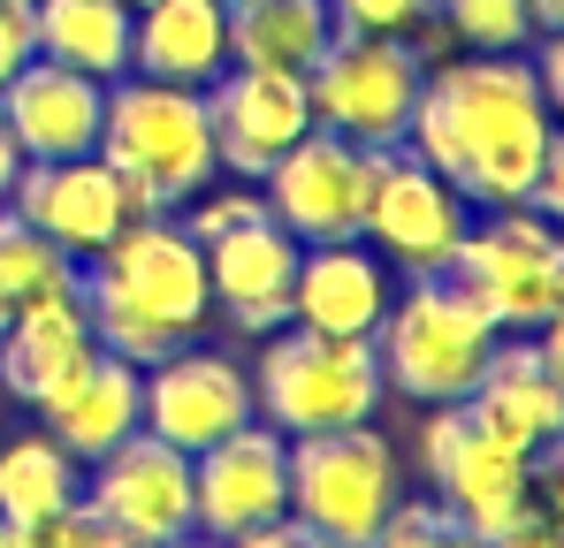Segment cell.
<instances>
[{
  "mask_svg": "<svg viewBox=\"0 0 564 548\" xmlns=\"http://www.w3.org/2000/svg\"><path fill=\"white\" fill-rule=\"evenodd\" d=\"M39 54V23H31V0H0V85Z\"/></svg>",
  "mask_w": 564,
  "mask_h": 548,
  "instance_id": "cell-31",
  "label": "cell"
},
{
  "mask_svg": "<svg viewBox=\"0 0 564 548\" xmlns=\"http://www.w3.org/2000/svg\"><path fill=\"white\" fill-rule=\"evenodd\" d=\"M69 274H77V260L62 244H46L15 206H0V313H15L23 297H39V289H54Z\"/></svg>",
  "mask_w": 564,
  "mask_h": 548,
  "instance_id": "cell-26",
  "label": "cell"
},
{
  "mask_svg": "<svg viewBox=\"0 0 564 548\" xmlns=\"http://www.w3.org/2000/svg\"><path fill=\"white\" fill-rule=\"evenodd\" d=\"M221 548H336V541H321L305 518H290V511H282V518H268V526H245V534H229Z\"/></svg>",
  "mask_w": 564,
  "mask_h": 548,
  "instance_id": "cell-32",
  "label": "cell"
},
{
  "mask_svg": "<svg viewBox=\"0 0 564 548\" xmlns=\"http://www.w3.org/2000/svg\"><path fill=\"white\" fill-rule=\"evenodd\" d=\"M550 99L534 85V62L488 54V62H451L443 77L420 85L404 145L451 183L466 206H519L550 145Z\"/></svg>",
  "mask_w": 564,
  "mask_h": 548,
  "instance_id": "cell-1",
  "label": "cell"
},
{
  "mask_svg": "<svg viewBox=\"0 0 564 548\" xmlns=\"http://www.w3.org/2000/svg\"><path fill=\"white\" fill-rule=\"evenodd\" d=\"M397 503V450L375 427H321L290 442V518H305L336 548H375Z\"/></svg>",
  "mask_w": 564,
  "mask_h": 548,
  "instance_id": "cell-6",
  "label": "cell"
},
{
  "mask_svg": "<svg viewBox=\"0 0 564 548\" xmlns=\"http://www.w3.org/2000/svg\"><path fill=\"white\" fill-rule=\"evenodd\" d=\"M443 274L496 320V336H534L564 305L557 221H542L527 206H488V221H466V237H458Z\"/></svg>",
  "mask_w": 564,
  "mask_h": 548,
  "instance_id": "cell-4",
  "label": "cell"
},
{
  "mask_svg": "<svg viewBox=\"0 0 564 548\" xmlns=\"http://www.w3.org/2000/svg\"><path fill=\"white\" fill-rule=\"evenodd\" d=\"M15 161H23V153H15V138L0 130V198H8V183H15Z\"/></svg>",
  "mask_w": 564,
  "mask_h": 548,
  "instance_id": "cell-35",
  "label": "cell"
},
{
  "mask_svg": "<svg viewBox=\"0 0 564 548\" xmlns=\"http://www.w3.org/2000/svg\"><path fill=\"white\" fill-rule=\"evenodd\" d=\"M282 511H290V442H282V427L245 419V427H229L221 442H206L191 457V518L214 541H229L245 526H268Z\"/></svg>",
  "mask_w": 564,
  "mask_h": 548,
  "instance_id": "cell-12",
  "label": "cell"
},
{
  "mask_svg": "<svg viewBox=\"0 0 564 548\" xmlns=\"http://www.w3.org/2000/svg\"><path fill=\"white\" fill-rule=\"evenodd\" d=\"M93 320H85V297H77V274L23 297L8 320H0V388L23 396V404H46L77 365L93 359Z\"/></svg>",
  "mask_w": 564,
  "mask_h": 548,
  "instance_id": "cell-19",
  "label": "cell"
},
{
  "mask_svg": "<svg viewBox=\"0 0 564 548\" xmlns=\"http://www.w3.org/2000/svg\"><path fill=\"white\" fill-rule=\"evenodd\" d=\"M0 548H130V541L99 518L93 503H69L46 526H0Z\"/></svg>",
  "mask_w": 564,
  "mask_h": 548,
  "instance_id": "cell-29",
  "label": "cell"
},
{
  "mask_svg": "<svg viewBox=\"0 0 564 548\" xmlns=\"http://www.w3.org/2000/svg\"><path fill=\"white\" fill-rule=\"evenodd\" d=\"M39 23V54L69 62L99 85H115L130 69V8L122 0H31Z\"/></svg>",
  "mask_w": 564,
  "mask_h": 548,
  "instance_id": "cell-24",
  "label": "cell"
},
{
  "mask_svg": "<svg viewBox=\"0 0 564 548\" xmlns=\"http://www.w3.org/2000/svg\"><path fill=\"white\" fill-rule=\"evenodd\" d=\"M496 351V320L473 305L451 274H412L397 305H381V328H375V359L381 381L420 396V404H451L466 396L473 373L488 365Z\"/></svg>",
  "mask_w": 564,
  "mask_h": 548,
  "instance_id": "cell-3",
  "label": "cell"
},
{
  "mask_svg": "<svg viewBox=\"0 0 564 548\" xmlns=\"http://www.w3.org/2000/svg\"><path fill=\"white\" fill-rule=\"evenodd\" d=\"M443 8V23L480 46V54H519L527 39H534V8L527 0H435Z\"/></svg>",
  "mask_w": 564,
  "mask_h": 548,
  "instance_id": "cell-27",
  "label": "cell"
},
{
  "mask_svg": "<svg viewBox=\"0 0 564 548\" xmlns=\"http://www.w3.org/2000/svg\"><path fill=\"white\" fill-rule=\"evenodd\" d=\"M0 320H8V313H0Z\"/></svg>",
  "mask_w": 564,
  "mask_h": 548,
  "instance_id": "cell-39",
  "label": "cell"
},
{
  "mask_svg": "<svg viewBox=\"0 0 564 548\" xmlns=\"http://www.w3.org/2000/svg\"><path fill=\"white\" fill-rule=\"evenodd\" d=\"M221 8H237V0H221Z\"/></svg>",
  "mask_w": 564,
  "mask_h": 548,
  "instance_id": "cell-38",
  "label": "cell"
},
{
  "mask_svg": "<svg viewBox=\"0 0 564 548\" xmlns=\"http://www.w3.org/2000/svg\"><path fill=\"white\" fill-rule=\"evenodd\" d=\"M420 85H427V62L397 31H336V46L305 77V99H313V122L351 145H404Z\"/></svg>",
  "mask_w": 564,
  "mask_h": 548,
  "instance_id": "cell-7",
  "label": "cell"
},
{
  "mask_svg": "<svg viewBox=\"0 0 564 548\" xmlns=\"http://www.w3.org/2000/svg\"><path fill=\"white\" fill-rule=\"evenodd\" d=\"M77 503V457L62 442H15L0 450V526H46Z\"/></svg>",
  "mask_w": 564,
  "mask_h": 548,
  "instance_id": "cell-25",
  "label": "cell"
},
{
  "mask_svg": "<svg viewBox=\"0 0 564 548\" xmlns=\"http://www.w3.org/2000/svg\"><path fill=\"white\" fill-rule=\"evenodd\" d=\"M527 8H534V31H542V39L564 31V0H527Z\"/></svg>",
  "mask_w": 564,
  "mask_h": 548,
  "instance_id": "cell-34",
  "label": "cell"
},
{
  "mask_svg": "<svg viewBox=\"0 0 564 548\" xmlns=\"http://www.w3.org/2000/svg\"><path fill=\"white\" fill-rule=\"evenodd\" d=\"M122 8H130V15H138V8H145V0H122Z\"/></svg>",
  "mask_w": 564,
  "mask_h": 548,
  "instance_id": "cell-37",
  "label": "cell"
},
{
  "mask_svg": "<svg viewBox=\"0 0 564 548\" xmlns=\"http://www.w3.org/2000/svg\"><path fill=\"white\" fill-rule=\"evenodd\" d=\"M473 206L435 176L412 145H367V206H359V237L381 244L404 274H443L458 237H466Z\"/></svg>",
  "mask_w": 564,
  "mask_h": 548,
  "instance_id": "cell-9",
  "label": "cell"
},
{
  "mask_svg": "<svg viewBox=\"0 0 564 548\" xmlns=\"http://www.w3.org/2000/svg\"><path fill=\"white\" fill-rule=\"evenodd\" d=\"M488 548H557V526H550V511H542V503H527L503 534H488Z\"/></svg>",
  "mask_w": 564,
  "mask_h": 548,
  "instance_id": "cell-33",
  "label": "cell"
},
{
  "mask_svg": "<svg viewBox=\"0 0 564 548\" xmlns=\"http://www.w3.org/2000/svg\"><path fill=\"white\" fill-rule=\"evenodd\" d=\"M191 244H198V260H206L214 305H221L245 336L290 320V282H297V252H305V244L282 229L252 190L214 198V206L191 221Z\"/></svg>",
  "mask_w": 564,
  "mask_h": 548,
  "instance_id": "cell-8",
  "label": "cell"
},
{
  "mask_svg": "<svg viewBox=\"0 0 564 548\" xmlns=\"http://www.w3.org/2000/svg\"><path fill=\"white\" fill-rule=\"evenodd\" d=\"M336 46V8L328 0H237L229 8V62L313 77V62Z\"/></svg>",
  "mask_w": 564,
  "mask_h": 548,
  "instance_id": "cell-23",
  "label": "cell"
},
{
  "mask_svg": "<svg viewBox=\"0 0 564 548\" xmlns=\"http://www.w3.org/2000/svg\"><path fill=\"white\" fill-rule=\"evenodd\" d=\"M15 213L46 237V244H62L69 260H93L99 244L130 221V206H122V183L99 168V153H77V161H31V168H15Z\"/></svg>",
  "mask_w": 564,
  "mask_h": 548,
  "instance_id": "cell-18",
  "label": "cell"
},
{
  "mask_svg": "<svg viewBox=\"0 0 564 548\" xmlns=\"http://www.w3.org/2000/svg\"><path fill=\"white\" fill-rule=\"evenodd\" d=\"M473 419L503 442V450L534 457V480L557 464V435H564V388H557V320L534 336H496L488 365L466 388Z\"/></svg>",
  "mask_w": 564,
  "mask_h": 548,
  "instance_id": "cell-11",
  "label": "cell"
},
{
  "mask_svg": "<svg viewBox=\"0 0 564 548\" xmlns=\"http://www.w3.org/2000/svg\"><path fill=\"white\" fill-rule=\"evenodd\" d=\"M245 419H260L252 412V381L229 359H214V351H184L176 343L169 359H153V373L138 381V427L161 435L169 450H184V457H198L206 442H221Z\"/></svg>",
  "mask_w": 564,
  "mask_h": 548,
  "instance_id": "cell-16",
  "label": "cell"
},
{
  "mask_svg": "<svg viewBox=\"0 0 564 548\" xmlns=\"http://www.w3.org/2000/svg\"><path fill=\"white\" fill-rule=\"evenodd\" d=\"M161 548H198V541H191V534H184V541H161Z\"/></svg>",
  "mask_w": 564,
  "mask_h": 548,
  "instance_id": "cell-36",
  "label": "cell"
},
{
  "mask_svg": "<svg viewBox=\"0 0 564 548\" xmlns=\"http://www.w3.org/2000/svg\"><path fill=\"white\" fill-rule=\"evenodd\" d=\"M375 548H488L451 503H389Z\"/></svg>",
  "mask_w": 564,
  "mask_h": 548,
  "instance_id": "cell-28",
  "label": "cell"
},
{
  "mask_svg": "<svg viewBox=\"0 0 564 548\" xmlns=\"http://www.w3.org/2000/svg\"><path fill=\"white\" fill-rule=\"evenodd\" d=\"M359 206H367V145H351V138L321 130V122L268 168V213L297 244L359 237Z\"/></svg>",
  "mask_w": 564,
  "mask_h": 548,
  "instance_id": "cell-13",
  "label": "cell"
},
{
  "mask_svg": "<svg viewBox=\"0 0 564 548\" xmlns=\"http://www.w3.org/2000/svg\"><path fill=\"white\" fill-rule=\"evenodd\" d=\"M198 99H206V130H214V168H237V176H268L313 130L305 77H282V69H245L237 62Z\"/></svg>",
  "mask_w": 564,
  "mask_h": 548,
  "instance_id": "cell-15",
  "label": "cell"
},
{
  "mask_svg": "<svg viewBox=\"0 0 564 548\" xmlns=\"http://www.w3.org/2000/svg\"><path fill=\"white\" fill-rule=\"evenodd\" d=\"M99 168L122 183V206L130 221L145 213H169L198 198V183H214V130H206V99L184 85H107L99 107V138H93Z\"/></svg>",
  "mask_w": 564,
  "mask_h": 548,
  "instance_id": "cell-2",
  "label": "cell"
},
{
  "mask_svg": "<svg viewBox=\"0 0 564 548\" xmlns=\"http://www.w3.org/2000/svg\"><path fill=\"white\" fill-rule=\"evenodd\" d=\"M99 480H93V511L122 534L130 548H161V541H184L198 534L191 518V457L169 450L161 435H122L107 457H93Z\"/></svg>",
  "mask_w": 564,
  "mask_h": 548,
  "instance_id": "cell-14",
  "label": "cell"
},
{
  "mask_svg": "<svg viewBox=\"0 0 564 548\" xmlns=\"http://www.w3.org/2000/svg\"><path fill=\"white\" fill-rule=\"evenodd\" d=\"M328 8H336V31H404L435 0H328Z\"/></svg>",
  "mask_w": 564,
  "mask_h": 548,
  "instance_id": "cell-30",
  "label": "cell"
},
{
  "mask_svg": "<svg viewBox=\"0 0 564 548\" xmlns=\"http://www.w3.org/2000/svg\"><path fill=\"white\" fill-rule=\"evenodd\" d=\"M381 305H389V289H381L375 252H359V237H344V244H305V252H297V282H290V320H297V328L375 336Z\"/></svg>",
  "mask_w": 564,
  "mask_h": 548,
  "instance_id": "cell-21",
  "label": "cell"
},
{
  "mask_svg": "<svg viewBox=\"0 0 564 548\" xmlns=\"http://www.w3.org/2000/svg\"><path fill=\"white\" fill-rule=\"evenodd\" d=\"M99 107H107L99 77L31 54L0 85V130L15 138L23 161H77V153H93V138H99Z\"/></svg>",
  "mask_w": 564,
  "mask_h": 548,
  "instance_id": "cell-17",
  "label": "cell"
},
{
  "mask_svg": "<svg viewBox=\"0 0 564 548\" xmlns=\"http://www.w3.org/2000/svg\"><path fill=\"white\" fill-rule=\"evenodd\" d=\"M130 62L153 85L206 91L229 69V8L221 0H145L130 15Z\"/></svg>",
  "mask_w": 564,
  "mask_h": 548,
  "instance_id": "cell-20",
  "label": "cell"
},
{
  "mask_svg": "<svg viewBox=\"0 0 564 548\" xmlns=\"http://www.w3.org/2000/svg\"><path fill=\"white\" fill-rule=\"evenodd\" d=\"M381 404V359L375 336H328V328H290L260 359L252 412H268V427L290 435H321V427H359Z\"/></svg>",
  "mask_w": 564,
  "mask_h": 548,
  "instance_id": "cell-5",
  "label": "cell"
},
{
  "mask_svg": "<svg viewBox=\"0 0 564 548\" xmlns=\"http://www.w3.org/2000/svg\"><path fill=\"white\" fill-rule=\"evenodd\" d=\"M39 412L69 457H107L122 435H138V365L115 351H93Z\"/></svg>",
  "mask_w": 564,
  "mask_h": 548,
  "instance_id": "cell-22",
  "label": "cell"
},
{
  "mask_svg": "<svg viewBox=\"0 0 564 548\" xmlns=\"http://www.w3.org/2000/svg\"><path fill=\"white\" fill-rule=\"evenodd\" d=\"M420 457H427V472H435L443 503L466 518L480 541H488V534H503V526L534 503V457L503 450V442L473 419L466 396L435 404V419H427V435H420Z\"/></svg>",
  "mask_w": 564,
  "mask_h": 548,
  "instance_id": "cell-10",
  "label": "cell"
}]
</instances>
